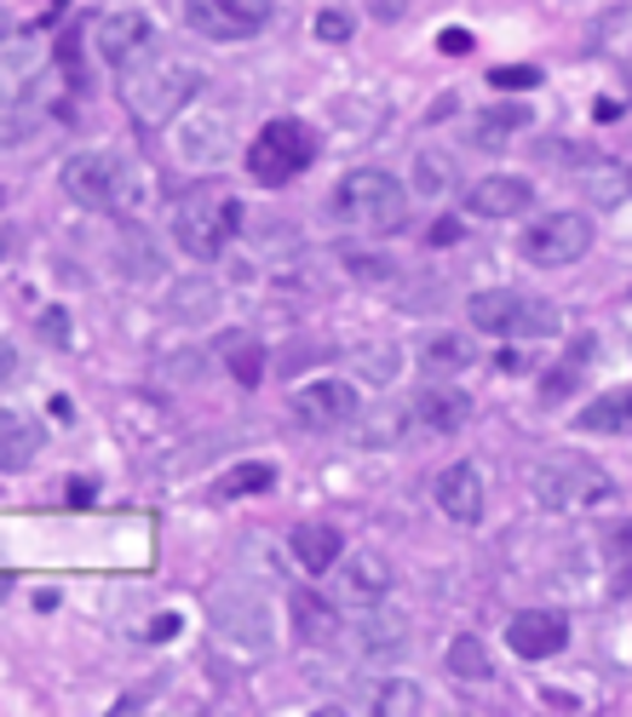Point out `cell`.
Wrapping results in <instances>:
<instances>
[{
	"label": "cell",
	"instance_id": "6da1fadb",
	"mask_svg": "<svg viewBox=\"0 0 632 717\" xmlns=\"http://www.w3.org/2000/svg\"><path fill=\"white\" fill-rule=\"evenodd\" d=\"M58 178H64V195L87 213H133L144 201L138 167L115 156V149H75Z\"/></svg>",
	"mask_w": 632,
	"mask_h": 717
},
{
	"label": "cell",
	"instance_id": "7a4b0ae2",
	"mask_svg": "<svg viewBox=\"0 0 632 717\" xmlns=\"http://www.w3.org/2000/svg\"><path fill=\"white\" fill-rule=\"evenodd\" d=\"M236 219H242V208H236L231 190L224 184H196V190L179 195V208H173V247L196 265H213L219 253L231 247Z\"/></svg>",
	"mask_w": 632,
	"mask_h": 717
},
{
	"label": "cell",
	"instance_id": "3957f363",
	"mask_svg": "<svg viewBox=\"0 0 632 717\" xmlns=\"http://www.w3.org/2000/svg\"><path fill=\"white\" fill-rule=\"evenodd\" d=\"M334 219L368 229V236H391V229L409 224V190L379 167H357L334 184Z\"/></svg>",
	"mask_w": 632,
	"mask_h": 717
},
{
	"label": "cell",
	"instance_id": "277c9868",
	"mask_svg": "<svg viewBox=\"0 0 632 717\" xmlns=\"http://www.w3.org/2000/svg\"><path fill=\"white\" fill-rule=\"evenodd\" d=\"M466 316H472L477 333H489V339H558V333H564L558 304L541 299V293H518V288L472 293Z\"/></svg>",
	"mask_w": 632,
	"mask_h": 717
},
{
	"label": "cell",
	"instance_id": "5b68a950",
	"mask_svg": "<svg viewBox=\"0 0 632 717\" xmlns=\"http://www.w3.org/2000/svg\"><path fill=\"white\" fill-rule=\"evenodd\" d=\"M196 92H201V69L179 64V58H162V64L126 75V110H133L138 126H167Z\"/></svg>",
	"mask_w": 632,
	"mask_h": 717
},
{
	"label": "cell",
	"instance_id": "8992f818",
	"mask_svg": "<svg viewBox=\"0 0 632 717\" xmlns=\"http://www.w3.org/2000/svg\"><path fill=\"white\" fill-rule=\"evenodd\" d=\"M610 500H616V482L592 459L552 453L535 466V505H546V511H598Z\"/></svg>",
	"mask_w": 632,
	"mask_h": 717
},
{
	"label": "cell",
	"instance_id": "52a82bcc",
	"mask_svg": "<svg viewBox=\"0 0 632 717\" xmlns=\"http://www.w3.org/2000/svg\"><path fill=\"white\" fill-rule=\"evenodd\" d=\"M311 161H317V138H311V126L293 121V115H276L265 133L253 138V149H247V172L259 178L265 190L293 184Z\"/></svg>",
	"mask_w": 632,
	"mask_h": 717
},
{
	"label": "cell",
	"instance_id": "ba28073f",
	"mask_svg": "<svg viewBox=\"0 0 632 717\" xmlns=\"http://www.w3.org/2000/svg\"><path fill=\"white\" fill-rule=\"evenodd\" d=\"M523 259L541 265V270H564L575 265L580 253L592 247V219L587 213H541L535 224L523 229Z\"/></svg>",
	"mask_w": 632,
	"mask_h": 717
},
{
	"label": "cell",
	"instance_id": "9c48e42d",
	"mask_svg": "<svg viewBox=\"0 0 632 717\" xmlns=\"http://www.w3.org/2000/svg\"><path fill=\"white\" fill-rule=\"evenodd\" d=\"M270 18L276 0H185V23L201 41H253Z\"/></svg>",
	"mask_w": 632,
	"mask_h": 717
},
{
	"label": "cell",
	"instance_id": "30bf717a",
	"mask_svg": "<svg viewBox=\"0 0 632 717\" xmlns=\"http://www.w3.org/2000/svg\"><path fill=\"white\" fill-rule=\"evenodd\" d=\"M92 46L110 69H133L144 53H156V23H149L144 12H133V7L104 12L92 23Z\"/></svg>",
	"mask_w": 632,
	"mask_h": 717
},
{
	"label": "cell",
	"instance_id": "8fae6325",
	"mask_svg": "<svg viewBox=\"0 0 632 717\" xmlns=\"http://www.w3.org/2000/svg\"><path fill=\"white\" fill-rule=\"evenodd\" d=\"M213 631L236 649H270V608L253 592H219L213 597Z\"/></svg>",
	"mask_w": 632,
	"mask_h": 717
},
{
	"label": "cell",
	"instance_id": "7c38bea8",
	"mask_svg": "<svg viewBox=\"0 0 632 717\" xmlns=\"http://www.w3.org/2000/svg\"><path fill=\"white\" fill-rule=\"evenodd\" d=\"M224 149H231V115L190 110L179 126H173V156H179L185 167H219Z\"/></svg>",
	"mask_w": 632,
	"mask_h": 717
},
{
	"label": "cell",
	"instance_id": "4fadbf2b",
	"mask_svg": "<svg viewBox=\"0 0 632 717\" xmlns=\"http://www.w3.org/2000/svg\"><path fill=\"white\" fill-rule=\"evenodd\" d=\"M564 643H569L564 608H523V614H512V626H506V649L523 654V660H552V654H564Z\"/></svg>",
	"mask_w": 632,
	"mask_h": 717
},
{
	"label": "cell",
	"instance_id": "5bb4252c",
	"mask_svg": "<svg viewBox=\"0 0 632 717\" xmlns=\"http://www.w3.org/2000/svg\"><path fill=\"white\" fill-rule=\"evenodd\" d=\"M357 385L351 379H311V385H299L293 391V414L306 419V425H317V430H334V425H345V419H357Z\"/></svg>",
	"mask_w": 632,
	"mask_h": 717
},
{
	"label": "cell",
	"instance_id": "9a60e30c",
	"mask_svg": "<svg viewBox=\"0 0 632 717\" xmlns=\"http://www.w3.org/2000/svg\"><path fill=\"white\" fill-rule=\"evenodd\" d=\"M529 208H535V184L518 172H489L466 190V213H477V219H518Z\"/></svg>",
	"mask_w": 632,
	"mask_h": 717
},
{
	"label": "cell",
	"instance_id": "2e32d148",
	"mask_svg": "<svg viewBox=\"0 0 632 717\" xmlns=\"http://www.w3.org/2000/svg\"><path fill=\"white\" fill-rule=\"evenodd\" d=\"M357 654L363 660H391V654H402V643H409V620L391 608V603H363V614H357Z\"/></svg>",
	"mask_w": 632,
	"mask_h": 717
},
{
	"label": "cell",
	"instance_id": "e0dca14e",
	"mask_svg": "<svg viewBox=\"0 0 632 717\" xmlns=\"http://www.w3.org/2000/svg\"><path fill=\"white\" fill-rule=\"evenodd\" d=\"M437 505H443V517L448 523H461V528H472V523H484V477H477V466H448L443 477H437Z\"/></svg>",
	"mask_w": 632,
	"mask_h": 717
},
{
	"label": "cell",
	"instance_id": "ac0fdd59",
	"mask_svg": "<svg viewBox=\"0 0 632 717\" xmlns=\"http://www.w3.org/2000/svg\"><path fill=\"white\" fill-rule=\"evenodd\" d=\"M288 614H293V637H299L306 649H334V643H340V631H345L340 608L328 603L322 592H293Z\"/></svg>",
	"mask_w": 632,
	"mask_h": 717
},
{
	"label": "cell",
	"instance_id": "d6986e66",
	"mask_svg": "<svg viewBox=\"0 0 632 717\" xmlns=\"http://www.w3.org/2000/svg\"><path fill=\"white\" fill-rule=\"evenodd\" d=\"M414 419H425V430H443V437H454V430L472 425V396L461 385H443V379H432L420 396H414Z\"/></svg>",
	"mask_w": 632,
	"mask_h": 717
},
{
	"label": "cell",
	"instance_id": "ffe728a7",
	"mask_svg": "<svg viewBox=\"0 0 632 717\" xmlns=\"http://www.w3.org/2000/svg\"><path fill=\"white\" fill-rule=\"evenodd\" d=\"M391 585H397V574H391V562L379 557V551H351V562H345V603H386L391 597Z\"/></svg>",
	"mask_w": 632,
	"mask_h": 717
},
{
	"label": "cell",
	"instance_id": "44dd1931",
	"mask_svg": "<svg viewBox=\"0 0 632 717\" xmlns=\"http://www.w3.org/2000/svg\"><path fill=\"white\" fill-rule=\"evenodd\" d=\"M46 448V430L30 414L0 407V471H30V459Z\"/></svg>",
	"mask_w": 632,
	"mask_h": 717
},
{
	"label": "cell",
	"instance_id": "7402d4cb",
	"mask_svg": "<svg viewBox=\"0 0 632 717\" xmlns=\"http://www.w3.org/2000/svg\"><path fill=\"white\" fill-rule=\"evenodd\" d=\"M345 557V534L334 523H299L293 528V562L306 574H328Z\"/></svg>",
	"mask_w": 632,
	"mask_h": 717
},
{
	"label": "cell",
	"instance_id": "603a6c76",
	"mask_svg": "<svg viewBox=\"0 0 632 717\" xmlns=\"http://www.w3.org/2000/svg\"><path fill=\"white\" fill-rule=\"evenodd\" d=\"M477 362V339H466V333H432V339L420 345V368L425 373H466Z\"/></svg>",
	"mask_w": 632,
	"mask_h": 717
},
{
	"label": "cell",
	"instance_id": "cb8c5ba5",
	"mask_svg": "<svg viewBox=\"0 0 632 717\" xmlns=\"http://www.w3.org/2000/svg\"><path fill=\"white\" fill-rule=\"evenodd\" d=\"M219 356L224 368H231V379L242 391H253L265 379V350H259V333H219Z\"/></svg>",
	"mask_w": 632,
	"mask_h": 717
},
{
	"label": "cell",
	"instance_id": "d4e9b609",
	"mask_svg": "<svg viewBox=\"0 0 632 717\" xmlns=\"http://www.w3.org/2000/svg\"><path fill=\"white\" fill-rule=\"evenodd\" d=\"M414 190L420 195H443V190H461V161H454V149L443 144H425L414 156Z\"/></svg>",
	"mask_w": 632,
	"mask_h": 717
},
{
	"label": "cell",
	"instance_id": "484cf974",
	"mask_svg": "<svg viewBox=\"0 0 632 717\" xmlns=\"http://www.w3.org/2000/svg\"><path fill=\"white\" fill-rule=\"evenodd\" d=\"M276 482V466H265V459H247V466H231L219 482H213V494L219 500H242V494H265Z\"/></svg>",
	"mask_w": 632,
	"mask_h": 717
},
{
	"label": "cell",
	"instance_id": "4316f807",
	"mask_svg": "<svg viewBox=\"0 0 632 717\" xmlns=\"http://www.w3.org/2000/svg\"><path fill=\"white\" fill-rule=\"evenodd\" d=\"M30 75H35V46H7L0 53V104H18Z\"/></svg>",
	"mask_w": 632,
	"mask_h": 717
},
{
	"label": "cell",
	"instance_id": "83f0119b",
	"mask_svg": "<svg viewBox=\"0 0 632 717\" xmlns=\"http://www.w3.org/2000/svg\"><path fill=\"white\" fill-rule=\"evenodd\" d=\"M580 425H587V430H632V391L598 396L587 414H580Z\"/></svg>",
	"mask_w": 632,
	"mask_h": 717
},
{
	"label": "cell",
	"instance_id": "f1b7e54d",
	"mask_svg": "<svg viewBox=\"0 0 632 717\" xmlns=\"http://www.w3.org/2000/svg\"><path fill=\"white\" fill-rule=\"evenodd\" d=\"M420 683L409 677H386V683H374L368 688V712H420Z\"/></svg>",
	"mask_w": 632,
	"mask_h": 717
},
{
	"label": "cell",
	"instance_id": "f546056e",
	"mask_svg": "<svg viewBox=\"0 0 632 717\" xmlns=\"http://www.w3.org/2000/svg\"><path fill=\"white\" fill-rule=\"evenodd\" d=\"M448 672H454V677H489L484 637H454V643H448Z\"/></svg>",
	"mask_w": 632,
	"mask_h": 717
},
{
	"label": "cell",
	"instance_id": "4dcf8cb0",
	"mask_svg": "<svg viewBox=\"0 0 632 717\" xmlns=\"http://www.w3.org/2000/svg\"><path fill=\"white\" fill-rule=\"evenodd\" d=\"M512 126H529V110H523V104H495L484 121H477V138H484V144L495 149L506 133H512Z\"/></svg>",
	"mask_w": 632,
	"mask_h": 717
},
{
	"label": "cell",
	"instance_id": "1f68e13d",
	"mask_svg": "<svg viewBox=\"0 0 632 717\" xmlns=\"http://www.w3.org/2000/svg\"><path fill=\"white\" fill-rule=\"evenodd\" d=\"M489 87L495 92H535L541 87V69L535 64H500V69H489Z\"/></svg>",
	"mask_w": 632,
	"mask_h": 717
},
{
	"label": "cell",
	"instance_id": "d6a6232c",
	"mask_svg": "<svg viewBox=\"0 0 632 717\" xmlns=\"http://www.w3.org/2000/svg\"><path fill=\"white\" fill-rule=\"evenodd\" d=\"M351 12L345 7H328V12H317V41H328V46H340V41H351Z\"/></svg>",
	"mask_w": 632,
	"mask_h": 717
},
{
	"label": "cell",
	"instance_id": "836d02e7",
	"mask_svg": "<svg viewBox=\"0 0 632 717\" xmlns=\"http://www.w3.org/2000/svg\"><path fill=\"white\" fill-rule=\"evenodd\" d=\"M357 362L368 368V379H374V385H386V379L397 373V362H402V356H397V350H386V345H379V350H357Z\"/></svg>",
	"mask_w": 632,
	"mask_h": 717
},
{
	"label": "cell",
	"instance_id": "e575fe53",
	"mask_svg": "<svg viewBox=\"0 0 632 717\" xmlns=\"http://www.w3.org/2000/svg\"><path fill=\"white\" fill-rule=\"evenodd\" d=\"M30 133H35V121H23V115H7V121H0V149L23 144V138H30Z\"/></svg>",
	"mask_w": 632,
	"mask_h": 717
},
{
	"label": "cell",
	"instance_id": "d590c367",
	"mask_svg": "<svg viewBox=\"0 0 632 717\" xmlns=\"http://www.w3.org/2000/svg\"><path fill=\"white\" fill-rule=\"evenodd\" d=\"M437 53L466 58V53H472V35H466V30H443V35H437Z\"/></svg>",
	"mask_w": 632,
	"mask_h": 717
},
{
	"label": "cell",
	"instance_id": "8d00e7d4",
	"mask_svg": "<svg viewBox=\"0 0 632 717\" xmlns=\"http://www.w3.org/2000/svg\"><path fill=\"white\" fill-rule=\"evenodd\" d=\"M41 333H46V345H69V327H64V311H46V316H41Z\"/></svg>",
	"mask_w": 632,
	"mask_h": 717
},
{
	"label": "cell",
	"instance_id": "74e56055",
	"mask_svg": "<svg viewBox=\"0 0 632 717\" xmlns=\"http://www.w3.org/2000/svg\"><path fill=\"white\" fill-rule=\"evenodd\" d=\"M425 242H432V247H454V242H461V224H454V219H437Z\"/></svg>",
	"mask_w": 632,
	"mask_h": 717
},
{
	"label": "cell",
	"instance_id": "f35d334b",
	"mask_svg": "<svg viewBox=\"0 0 632 717\" xmlns=\"http://www.w3.org/2000/svg\"><path fill=\"white\" fill-rule=\"evenodd\" d=\"M18 379V345H0V385Z\"/></svg>",
	"mask_w": 632,
	"mask_h": 717
},
{
	"label": "cell",
	"instance_id": "ab89813d",
	"mask_svg": "<svg viewBox=\"0 0 632 717\" xmlns=\"http://www.w3.org/2000/svg\"><path fill=\"white\" fill-rule=\"evenodd\" d=\"M179 631V614H156V620H149V637H173Z\"/></svg>",
	"mask_w": 632,
	"mask_h": 717
},
{
	"label": "cell",
	"instance_id": "60d3db41",
	"mask_svg": "<svg viewBox=\"0 0 632 717\" xmlns=\"http://www.w3.org/2000/svg\"><path fill=\"white\" fill-rule=\"evenodd\" d=\"M92 500V482H69V505H87Z\"/></svg>",
	"mask_w": 632,
	"mask_h": 717
},
{
	"label": "cell",
	"instance_id": "b9f144b4",
	"mask_svg": "<svg viewBox=\"0 0 632 717\" xmlns=\"http://www.w3.org/2000/svg\"><path fill=\"white\" fill-rule=\"evenodd\" d=\"M379 18H386V23H391V18H402V0H379Z\"/></svg>",
	"mask_w": 632,
	"mask_h": 717
},
{
	"label": "cell",
	"instance_id": "7bdbcfd3",
	"mask_svg": "<svg viewBox=\"0 0 632 717\" xmlns=\"http://www.w3.org/2000/svg\"><path fill=\"white\" fill-rule=\"evenodd\" d=\"M12 242H18V229H0V259L12 253Z\"/></svg>",
	"mask_w": 632,
	"mask_h": 717
},
{
	"label": "cell",
	"instance_id": "ee69618b",
	"mask_svg": "<svg viewBox=\"0 0 632 717\" xmlns=\"http://www.w3.org/2000/svg\"><path fill=\"white\" fill-rule=\"evenodd\" d=\"M7 30H12V18H7V12H0V41H7Z\"/></svg>",
	"mask_w": 632,
	"mask_h": 717
},
{
	"label": "cell",
	"instance_id": "f6af8a7d",
	"mask_svg": "<svg viewBox=\"0 0 632 717\" xmlns=\"http://www.w3.org/2000/svg\"><path fill=\"white\" fill-rule=\"evenodd\" d=\"M7 585H12V580H7V574H0V597H7Z\"/></svg>",
	"mask_w": 632,
	"mask_h": 717
},
{
	"label": "cell",
	"instance_id": "bcb514c9",
	"mask_svg": "<svg viewBox=\"0 0 632 717\" xmlns=\"http://www.w3.org/2000/svg\"><path fill=\"white\" fill-rule=\"evenodd\" d=\"M0 208H7V190H0Z\"/></svg>",
	"mask_w": 632,
	"mask_h": 717
}]
</instances>
